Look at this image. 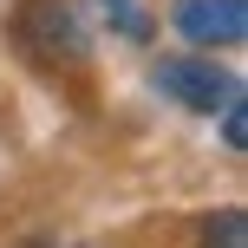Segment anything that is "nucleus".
<instances>
[{
	"label": "nucleus",
	"mask_w": 248,
	"mask_h": 248,
	"mask_svg": "<svg viewBox=\"0 0 248 248\" xmlns=\"http://www.w3.org/2000/svg\"><path fill=\"white\" fill-rule=\"evenodd\" d=\"M157 92L163 98H176L183 111H202V118H216L229 98L242 92V78L235 72H222L216 59H157Z\"/></svg>",
	"instance_id": "f257e3e1"
},
{
	"label": "nucleus",
	"mask_w": 248,
	"mask_h": 248,
	"mask_svg": "<svg viewBox=\"0 0 248 248\" xmlns=\"http://www.w3.org/2000/svg\"><path fill=\"white\" fill-rule=\"evenodd\" d=\"M20 39L39 59H85V33H78V13L65 0H26L20 7Z\"/></svg>",
	"instance_id": "f03ea898"
},
{
	"label": "nucleus",
	"mask_w": 248,
	"mask_h": 248,
	"mask_svg": "<svg viewBox=\"0 0 248 248\" xmlns=\"http://www.w3.org/2000/svg\"><path fill=\"white\" fill-rule=\"evenodd\" d=\"M170 26L189 39V46L216 52V46H242L248 33V0H183L170 13Z\"/></svg>",
	"instance_id": "7ed1b4c3"
},
{
	"label": "nucleus",
	"mask_w": 248,
	"mask_h": 248,
	"mask_svg": "<svg viewBox=\"0 0 248 248\" xmlns=\"http://www.w3.org/2000/svg\"><path fill=\"white\" fill-rule=\"evenodd\" d=\"M202 248H242V209H222V216H216Z\"/></svg>",
	"instance_id": "20e7f679"
},
{
	"label": "nucleus",
	"mask_w": 248,
	"mask_h": 248,
	"mask_svg": "<svg viewBox=\"0 0 248 248\" xmlns=\"http://www.w3.org/2000/svg\"><path fill=\"white\" fill-rule=\"evenodd\" d=\"M222 144H229V150H242V144H248V111H242V92L222 105Z\"/></svg>",
	"instance_id": "39448f33"
},
{
	"label": "nucleus",
	"mask_w": 248,
	"mask_h": 248,
	"mask_svg": "<svg viewBox=\"0 0 248 248\" xmlns=\"http://www.w3.org/2000/svg\"><path fill=\"white\" fill-rule=\"evenodd\" d=\"M105 13H111V20H118L131 39H144V33H150V20H144V7H137V0H105Z\"/></svg>",
	"instance_id": "423d86ee"
}]
</instances>
